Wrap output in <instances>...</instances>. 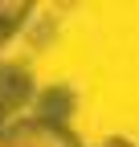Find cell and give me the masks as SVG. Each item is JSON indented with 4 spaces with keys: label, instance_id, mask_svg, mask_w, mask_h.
<instances>
[{
    "label": "cell",
    "instance_id": "cell-2",
    "mask_svg": "<svg viewBox=\"0 0 139 147\" xmlns=\"http://www.w3.org/2000/svg\"><path fill=\"white\" fill-rule=\"evenodd\" d=\"M33 102H37V106H33L37 119H49V123L70 127V110L78 106V94H74V86H45Z\"/></svg>",
    "mask_w": 139,
    "mask_h": 147
},
{
    "label": "cell",
    "instance_id": "cell-5",
    "mask_svg": "<svg viewBox=\"0 0 139 147\" xmlns=\"http://www.w3.org/2000/svg\"><path fill=\"white\" fill-rule=\"evenodd\" d=\"M98 147H135V143H127V139H107V143H98Z\"/></svg>",
    "mask_w": 139,
    "mask_h": 147
},
{
    "label": "cell",
    "instance_id": "cell-4",
    "mask_svg": "<svg viewBox=\"0 0 139 147\" xmlns=\"http://www.w3.org/2000/svg\"><path fill=\"white\" fill-rule=\"evenodd\" d=\"M12 115H8V106H4V94H0V131H4V123H8Z\"/></svg>",
    "mask_w": 139,
    "mask_h": 147
},
{
    "label": "cell",
    "instance_id": "cell-1",
    "mask_svg": "<svg viewBox=\"0 0 139 147\" xmlns=\"http://www.w3.org/2000/svg\"><path fill=\"white\" fill-rule=\"evenodd\" d=\"M0 147H82V139L61 123H49L37 115H16L0 131Z\"/></svg>",
    "mask_w": 139,
    "mask_h": 147
},
{
    "label": "cell",
    "instance_id": "cell-3",
    "mask_svg": "<svg viewBox=\"0 0 139 147\" xmlns=\"http://www.w3.org/2000/svg\"><path fill=\"white\" fill-rule=\"evenodd\" d=\"M12 37H16V33H12V29H8V25H4V21H0V49H4V45H8V41H12Z\"/></svg>",
    "mask_w": 139,
    "mask_h": 147
}]
</instances>
